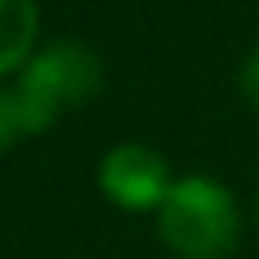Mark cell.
<instances>
[{
  "instance_id": "6da1fadb",
  "label": "cell",
  "mask_w": 259,
  "mask_h": 259,
  "mask_svg": "<svg viewBox=\"0 0 259 259\" xmlns=\"http://www.w3.org/2000/svg\"><path fill=\"white\" fill-rule=\"evenodd\" d=\"M101 81H105V65L85 40L61 36V40L40 45L20 65L16 85H12L20 117H24V134L36 138L53 130L69 109L89 105L101 93Z\"/></svg>"
},
{
  "instance_id": "7a4b0ae2",
  "label": "cell",
  "mask_w": 259,
  "mask_h": 259,
  "mask_svg": "<svg viewBox=\"0 0 259 259\" xmlns=\"http://www.w3.org/2000/svg\"><path fill=\"white\" fill-rule=\"evenodd\" d=\"M158 235L178 259H227L239 243V210L219 178H174L158 206Z\"/></svg>"
},
{
  "instance_id": "3957f363",
  "label": "cell",
  "mask_w": 259,
  "mask_h": 259,
  "mask_svg": "<svg viewBox=\"0 0 259 259\" xmlns=\"http://www.w3.org/2000/svg\"><path fill=\"white\" fill-rule=\"evenodd\" d=\"M97 186L113 206L142 214V210H158L166 202L174 178H170L166 154H158L154 146H142V142H121L101 154Z\"/></svg>"
},
{
  "instance_id": "277c9868",
  "label": "cell",
  "mask_w": 259,
  "mask_h": 259,
  "mask_svg": "<svg viewBox=\"0 0 259 259\" xmlns=\"http://www.w3.org/2000/svg\"><path fill=\"white\" fill-rule=\"evenodd\" d=\"M36 0H0V77L20 73V65L36 53Z\"/></svg>"
},
{
  "instance_id": "5b68a950",
  "label": "cell",
  "mask_w": 259,
  "mask_h": 259,
  "mask_svg": "<svg viewBox=\"0 0 259 259\" xmlns=\"http://www.w3.org/2000/svg\"><path fill=\"white\" fill-rule=\"evenodd\" d=\"M20 138H28V134H24V117H20L16 93H12V85H0V154L12 150Z\"/></svg>"
},
{
  "instance_id": "8992f818",
  "label": "cell",
  "mask_w": 259,
  "mask_h": 259,
  "mask_svg": "<svg viewBox=\"0 0 259 259\" xmlns=\"http://www.w3.org/2000/svg\"><path fill=\"white\" fill-rule=\"evenodd\" d=\"M239 89H243V97L259 109V49L247 53V61H243V69H239Z\"/></svg>"
}]
</instances>
